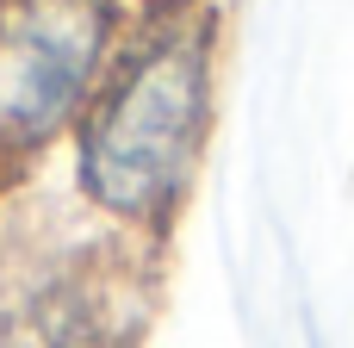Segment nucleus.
<instances>
[{"mask_svg": "<svg viewBox=\"0 0 354 348\" xmlns=\"http://www.w3.org/2000/svg\"><path fill=\"white\" fill-rule=\"evenodd\" d=\"M212 19L180 12L106 62L75 118V181L100 218L137 237L174 224L212 131Z\"/></svg>", "mask_w": 354, "mask_h": 348, "instance_id": "nucleus-1", "label": "nucleus"}, {"mask_svg": "<svg viewBox=\"0 0 354 348\" xmlns=\"http://www.w3.org/2000/svg\"><path fill=\"white\" fill-rule=\"evenodd\" d=\"M112 0H0V156L44 149L106 75Z\"/></svg>", "mask_w": 354, "mask_h": 348, "instance_id": "nucleus-2", "label": "nucleus"}, {"mask_svg": "<svg viewBox=\"0 0 354 348\" xmlns=\"http://www.w3.org/2000/svg\"><path fill=\"white\" fill-rule=\"evenodd\" d=\"M199 0H149V12H162V19H180V12H193Z\"/></svg>", "mask_w": 354, "mask_h": 348, "instance_id": "nucleus-3", "label": "nucleus"}]
</instances>
